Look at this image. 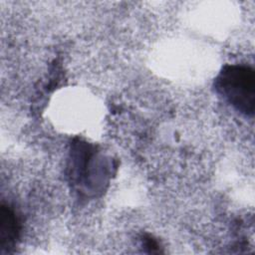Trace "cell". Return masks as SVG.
<instances>
[{"mask_svg":"<svg viewBox=\"0 0 255 255\" xmlns=\"http://www.w3.org/2000/svg\"><path fill=\"white\" fill-rule=\"evenodd\" d=\"M215 89L235 110L252 117L255 110V72L248 65L223 67L215 79Z\"/></svg>","mask_w":255,"mask_h":255,"instance_id":"cell-1","label":"cell"},{"mask_svg":"<svg viewBox=\"0 0 255 255\" xmlns=\"http://www.w3.org/2000/svg\"><path fill=\"white\" fill-rule=\"evenodd\" d=\"M21 224L19 217L9 204L3 203L0 210V247L1 250L12 248L19 237Z\"/></svg>","mask_w":255,"mask_h":255,"instance_id":"cell-2","label":"cell"},{"mask_svg":"<svg viewBox=\"0 0 255 255\" xmlns=\"http://www.w3.org/2000/svg\"><path fill=\"white\" fill-rule=\"evenodd\" d=\"M142 241H143L145 248H148L150 252H155L158 250V245H157L156 241L154 239H152L150 236L144 237V239Z\"/></svg>","mask_w":255,"mask_h":255,"instance_id":"cell-3","label":"cell"}]
</instances>
